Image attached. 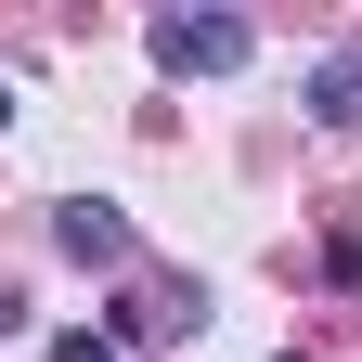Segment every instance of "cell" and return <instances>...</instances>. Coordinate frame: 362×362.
Listing matches in <instances>:
<instances>
[{
	"label": "cell",
	"mask_w": 362,
	"mask_h": 362,
	"mask_svg": "<svg viewBox=\"0 0 362 362\" xmlns=\"http://www.w3.org/2000/svg\"><path fill=\"white\" fill-rule=\"evenodd\" d=\"M156 65L168 78H233L246 65V13H156Z\"/></svg>",
	"instance_id": "obj_1"
},
{
	"label": "cell",
	"mask_w": 362,
	"mask_h": 362,
	"mask_svg": "<svg viewBox=\"0 0 362 362\" xmlns=\"http://www.w3.org/2000/svg\"><path fill=\"white\" fill-rule=\"evenodd\" d=\"M194 324H207V310H194V298H168V285H129L104 337H117V349H168V337H194Z\"/></svg>",
	"instance_id": "obj_2"
},
{
	"label": "cell",
	"mask_w": 362,
	"mask_h": 362,
	"mask_svg": "<svg viewBox=\"0 0 362 362\" xmlns=\"http://www.w3.org/2000/svg\"><path fill=\"white\" fill-rule=\"evenodd\" d=\"M52 233H65V259H90V272H129V220H117L104 194H78V207L52 220Z\"/></svg>",
	"instance_id": "obj_3"
},
{
	"label": "cell",
	"mask_w": 362,
	"mask_h": 362,
	"mask_svg": "<svg viewBox=\"0 0 362 362\" xmlns=\"http://www.w3.org/2000/svg\"><path fill=\"white\" fill-rule=\"evenodd\" d=\"M310 117H324V129H362V39L310 65Z\"/></svg>",
	"instance_id": "obj_4"
},
{
	"label": "cell",
	"mask_w": 362,
	"mask_h": 362,
	"mask_svg": "<svg viewBox=\"0 0 362 362\" xmlns=\"http://www.w3.org/2000/svg\"><path fill=\"white\" fill-rule=\"evenodd\" d=\"M52 362H129L117 337H52Z\"/></svg>",
	"instance_id": "obj_5"
},
{
	"label": "cell",
	"mask_w": 362,
	"mask_h": 362,
	"mask_svg": "<svg viewBox=\"0 0 362 362\" xmlns=\"http://www.w3.org/2000/svg\"><path fill=\"white\" fill-rule=\"evenodd\" d=\"M0 129H13V78H0Z\"/></svg>",
	"instance_id": "obj_6"
},
{
	"label": "cell",
	"mask_w": 362,
	"mask_h": 362,
	"mask_svg": "<svg viewBox=\"0 0 362 362\" xmlns=\"http://www.w3.org/2000/svg\"><path fill=\"white\" fill-rule=\"evenodd\" d=\"M272 362H310V349H272Z\"/></svg>",
	"instance_id": "obj_7"
}]
</instances>
